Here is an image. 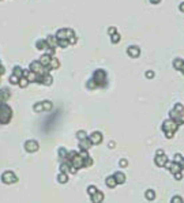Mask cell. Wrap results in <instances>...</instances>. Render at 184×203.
<instances>
[{
  "mask_svg": "<svg viewBox=\"0 0 184 203\" xmlns=\"http://www.w3.org/2000/svg\"><path fill=\"white\" fill-rule=\"evenodd\" d=\"M153 1H157V0H153Z\"/></svg>",
  "mask_w": 184,
  "mask_h": 203,
  "instance_id": "obj_28",
  "label": "cell"
},
{
  "mask_svg": "<svg viewBox=\"0 0 184 203\" xmlns=\"http://www.w3.org/2000/svg\"><path fill=\"white\" fill-rule=\"evenodd\" d=\"M113 177H115L117 184H123V183L126 181V174H124L123 172H116L115 174H113Z\"/></svg>",
  "mask_w": 184,
  "mask_h": 203,
  "instance_id": "obj_9",
  "label": "cell"
},
{
  "mask_svg": "<svg viewBox=\"0 0 184 203\" xmlns=\"http://www.w3.org/2000/svg\"><path fill=\"white\" fill-rule=\"evenodd\" d=\"M181 158H183V157H181L180 154H176V155H175V161H173V162H176V164H179V161L181 160Z\"/></svg>",
  "mask_w": 184,
  "mask_h": 203,
  "instance_id": "obj_22",
  "label": "cell"
},
{
  "mask_svg": "<svg viewBox=\"0 0 184 203\" xmlns=\"http://www.w3.org/2000/svg\"><path fill=\"white\" fill-rule=\"evenodd\" d=\"M181 66H183V60H176V62H175V67H176V68H179V70H180V68H181Z\"/></svg>",
  "mask_w": 184,
  "mask_h": 203,
  "instance_id": "obj_20",
  "label": "cell"
},
{
  "mask_svg": "<svg viewBox=\"0 0 184 203\" xmlns=\"http://www.w3.org/2000/svg\"><path fill=\"white\" fill-rule=\"evenodd\" d=\"M49 62H50V59H49V56H48V55L43 56V59H41V64H43V66H48Z\"/></svg>",
  "mask_w": 184,
  "mask_h": 203,
  "instance_id": "obj_18",
  "label": "cell"
},
{
  "mask_svg": "<svg viewBox=\"0 0 184 203\" xmlns=\"http://www.w3.org/2000/svg\"><path fill=\"white\" fill-rule=\"evenodd\" d=\"M97 191L98 190L94 187V185H89V187H87V192H89V195H90V196H92V195H94Z\"/></svg>",
  "mask_w": 184,
  "mask_h": 203,
  "instance_id": "obj_17",
  "label": "cell"
},
{
  "mask_svg": "<svg viewBox=\"0 0 184 203\" xmlns=\"http://www.w3.org/2000/svg\"><path fill=\"white\" fill-rule=\"evenodd\" d=\"M36 105H37V106H36V108H34V109H36L37 112H38V111H43V109H44L43 104H36Z\"/></svg>",
  "mask_w": 184,
  "mask_h": 203,
  "instance_id": "obj_24",
  "label": "cell"
},
{
  "mask_svg": "<svg viewBox=\"0 0 184 203\" xmlns=\"http://www.w3.org/2000/svg\"><path fill=\"white\" fill-rule=\"evenodd\" d=\"M180 70H181V72L184 74V63H183V66H181V68H180Z\"/></svg>",
  "mask_w": 184,
  "mask_h": 203,
  "instance_id": "obj_27",
  "label": "cell"
},
{
  "mask_svg": "<svg viewBox=\"0 0 184 203\" xmlns=\"http://www.w3.org/2000/svg\"><path fill=\"white\" fill-rule=\"evenodd\" d=\"M104 200V194L101 191H97L94 195H92V202L93 203H101Z\"/></svg>",
  "mask_w": 184,
  "mask_h": 203,
  "instance_id": "obj_8",
  "label": "cell"
},
{
  "mask_svg": "<svg viewBox=\"0 0 184 203\" xmlns=\"http://www.w3.org/2000/svg\"><path fill=\"white\" fill-rule=\"evenodd\" d=\"M1 178H3V181H4V183H8V184H11V183H15V181H17V176H15L12 172L3 173Z\"/></svg>",
  "mask_w": 184,
  "mask_h": 203,
  "instance_id": "obj_4",
  "label": "cell"
},
{
  "mask_svg": "<svg viewBox=\"0 0 184 203\" xmlns=\"http://www.w3.org/2000/svg\"><path fill=\"white\" fill-rule=\"evenodd\" d=\"M179 166H180L181 170H184V158H181V160L179 161Z\"/></svg>",
  "mask_w": 184,
  "mask_h": 203,
  "instance_id": "obj_23",
  "label": "cell"
},
{
  "mask_svg": "<svg viewBox=\"0 0 184 203\" xmlns=\"http://www.w3.org/2000/svg\"><path fill=\"white\" fill-rule=\"evenodd\" d=\"M166 162H168V158H166L165 154H157L155 155V165L157 166L162 168V166H165Z\"/></svg>",
  "mask_w": 184,
  "mask_h": 203,
  "instance_id": "obj_5",
  "label": "cell"
},
{
  "mask_svg": "<svg viewBox=\"0 0 184 203\" xmlns=\"http://www.w3.org/2000/svg\"><path fill=\"white\" fill-rule=\"evenodd\" d=\"M93 79H94V83H98L97 86H104L105 80H106V75H105L104 71L98 70V71H96V72H94Z\"/></svg>",
  "mask_w": 184,
  "mask_h": 203,
  "instance_id": "obj_2",
  "label": "cell"
},
{
  "mask_svg": "<svg viewBox=\"0 0 184 203\" xmlns=\"http://www.w3.org/2000/svg\"><path fill=\"white\" fill-rule=\"evenodd\" d=\"M87 139H89V142H90L92 145H100V143L102 142V134L98 132V131H96V132H93Z\"/></svg>",
  "mask_w": 184,
  "mask_h": 203,
  "instance_id": "obj_3",
  "label": "cell"
},
{
  "mask_svg": "<svg viewBox=\"0 0 184 203\" xmlns=\"http://www.w3.org/2000/svg\"><path fill=\"white\" fill-rule=\"evenodd\" d=\"M171 203H183V198L173 196V198H172V200H171Z\"/></svg>",
  "mask_w": 184,
  "mask_h": 203,
  "instance_id": "obj_19",
  "label": "cell"
},
{
  "mask_svg": "<svg viewBox=\"0 0 184 203\" xmlns=\"http://www.w3.org/2000/svg\"><path fill=\"white\" fill-rule=\"evenodd\" d=\"M25 147H26L27 151H36L37 149H38V143L36 141H29V142H26Z\"/></svg>",
  "mask_w": 184,
  "mask_h": 203,
  "instance_id": "obj_7",
  "label": "cell"
},
{
  "mask_svg": "<svg viewBox=\"0 0 184 203\" xmlns=\"http://www.w3.org/2000/svg\"><path fill=\"white\" fill-rule=\"evenodd\" d=\"M19 85H21L22 87H25L26 85H27V79H26V78H21V83H19Z\"/></svg>",
  "mask_w": 184,
  "mask_h": 203,
  "instance_id": "obj_21",
  "label": "cell"
},
{
  "mask_svg": "<svg viewBox=\"0 0 184 203\" xmlns=\"http://www.w3.org/2000/svg\"><path fill=\"white\" fill-rule=\"evenodd\" d=\"M120 166H127V161L122 160V161H120Z\"/></svg>",
  "mask_w": 184,
  "mask_h": 203,
  "instance_id": "obj_26",
  "label": "cell"
},
{
  "mask_svg": "<svg viewBox=\"0 0 184 203\" xmlns=\"http://www.w3.org/2000/svg\"><path fill=\"white\" fill-rule=\"evenodd\" d=\"M145 196H146V199H149V200H153L154 198H155V194H154L153 190H149V191H146Z\"/></svg>",
  "mask_w": 184,
  "mask_h": 203,
  "instance_id": "obj_14",
  "label": "cell"
},
{
  "mask_svg": "<svg viewBox=\"0 0 184 203\" xmlns=\"http://www.w3.org/2000/svg\"><path fill=\"white\" fill-rule=\"evenodd\" d=\"M179 125L175 121V120H172V119H168L165 120L164 123H162V131H164V134H165L166 138H172L173 134L177 131Z\"/></svg>",
  "mask_w": 184,
  "mask_h": 203,
  "instance_id": "obj_1",
  "label": "cell"
},
{
  "mask_svg": "<svg viewBox=\"0 0 184 203\" xmlns=\"http://www.w3.org/2000/svg\"><path fill=\"white\" fill-rule=\"evenodd\" d=\"M76 136H78V139H79V141H85V139L89 138L85 131H78V132H76Z\"/></svg>",
  "mask_w": 184,
  "mask_h": 203,
  "instance_id": "obj_13",
  "label": "cell"
},
{
  "mask_svg": "<svg viewBox=\"0 0 184 203\" xmlns=\"http://www.w3.org/2000/svg\"><path fill=\"white\" fill-rule=\"evenodd\" d=\"M175 177L177 178V180H180V178H183V174H181V172H177V173H175Z\"/></svg>",
  "mask_w": 184,
  "mask_h": 203,
  "instance_id": "obj_25",
  "label": "cell"
},
{
  "mask_svg": "<svg viewBox=\"0 0 184 203\" xmlns=\"http://www.w3.org/2000/svg\"><path fill=\"white\" fill-rule=\"evenodd\" d=\"M57 180H59L60 183H67L68 177H67V174H66V173H60V174H59V177H57Z\"/></svg>",
  "mask_w": 184,
  "mask_h": 203,
  "instance_id": "obj_16",
  "label": "cell"
},
{
  "mask_svg": "<svg viewBox=\"0 0 184 203\" xmlns=\"http://www.w3.org/2000/svg\"><path fill=\"white\" fill-rule=\"evenodd\" d=\"M128 53L131 56H138L139 55V49H138V48H135V46H131V48H130V50H128Z\"/></svg>",
  "mask_w": 184,
  "mask_h": 203,
  "instance_id": "obj_15",
  "label": "cell"
},
{
  "mask_svg": "<svg viewBox=\"0 0 184 203\" xmlns=\"http://www.w3.org/2000/svg\"><path fill=\"white\" fill-rule=\"evenodd\" d=\"M90 146H92V143L89 142V139H85V141H80V143H79V147H80V150H89V149H90Z\"/></svg>",
  "mask_w": 184,
  "mask_h": 203,
  "instance_id": "obj_10",
  "label": "cell"
},
{
  "mask_svg": "<svg viewBox=\"0 0 184 203\" xmlns=\"http://www.w3.org/2000/svg\"><path fill=\"white\" fill-rule=\"evenodd\" d=\"M93 165V158L92 157H86L83 158V168H89Z\"/></svg>",
  "mask_w": 184,
  "mask_h": 203,
  "instance_id": "obj_12",
  "label": "cell"
},
{
  "mask_svg": "<svg viewBox=\"0 0 184 203\" xmlns=\"http://www.w3.org/2000/svg\"><path fill=\"white\" fill-rule=\"evenodd\" d=\"M165 166L171 170L173 174L175 173H177V172H181V169H180V166H179V164H176V162H173V161H168L165 164Z\"/></svg>",
  "mask_w": 184,
  "mask_h": 203,
  "instance_id": "obj_6",
  "label": "cell"
},
{
  "mask_svg": "<svg viewBox=\"0 0 184 203\" xmlns=\"http://www.w3.org/2000/svg\"><path fill=\"white\" fill-rule=\"evenodd\" d=\"M116 180H115V177L113 176H109V177L106 178V185L109 187V188H115L116 187Z\"/></svg>",
  "mask_w": 184,
  "mask_h": 203,
  "instance_id": "obj_11",
  "label": "cell"
}]
</instances>
